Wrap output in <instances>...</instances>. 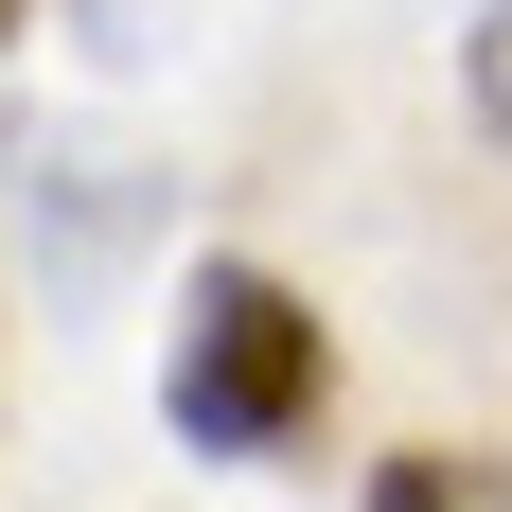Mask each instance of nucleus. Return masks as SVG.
<instances>
[{
	"instance_id": "f257e3e1",
	"label": "nucleus",
	"mask_w": 512,
	"mask_h": 512,
	"mask_svg": "<svg viewBox=\"0 0 512 512\" xmlns=\"http://www.w3.org/2000/svg\"><path fill=\"white\" fill-rule=\"evenodd\" d=\"M336 354H318V318L265 283V265H195V301H177V371H159V407L195 460H265V442H301Z\"/></svg>"
},
{
	"instance_id": "f03ea898",
	"label": "nucleus",
	"mask_w": 512,
	"mask_h": 512,
	"mask_svg": "<svg viewBox=\"0 0 512 512\" xmlns=\"http://www.w3.org/2000/svg\"><path fill=\"white\" fill-rule=\"evenodd\" d=\"M460 71H477V124H495V142H512V0H495V18H477V53H460Z\"/></svg>"
},
{
	"instance_id": "7ed1b4c3",
	"label": "nucleus",
	"mask_w": 512,
	"mask_h": 512,
	"mask_svg": "<svg viewBox=\"0 0 512 512\" xmlns=\"http://www.w3.org/2000/svg\"><path fill=\"white\" fill-rule=\"evenodd\" d=\"M71 18H89L106 53H159V18H177V0H71Z\"/></svg>"
},
{
	"instance_id": "20e7f679",
	"label": "nucleus",
	"mask_w": 512,
	"mask_h": 512,
	"mask_svg": "<svg viewBox=\"0 0 512 512\" xmlns=\"http://www.w3.org/2000/svg\"><path fill=\"white\" fill-rule=\"evenodd\" d=\"M371 512H460V495H442V477H389V495H371Z\"/></svg>"
},
{
	"instance_id": "39448f33",
	"label": "nucleus",
	"mask_w": 512,
	"mask_h": 512,
	"mask_svg": "<svg viewBox=\"0 0 512 512\" xmlns=\"http://www.w3.org/2000/svg\"><path fill=\"white\" fill-rule=\"evenodd\" d=\"M0 36H18V0H0Z\"/></svg>"
}]
</instances>
